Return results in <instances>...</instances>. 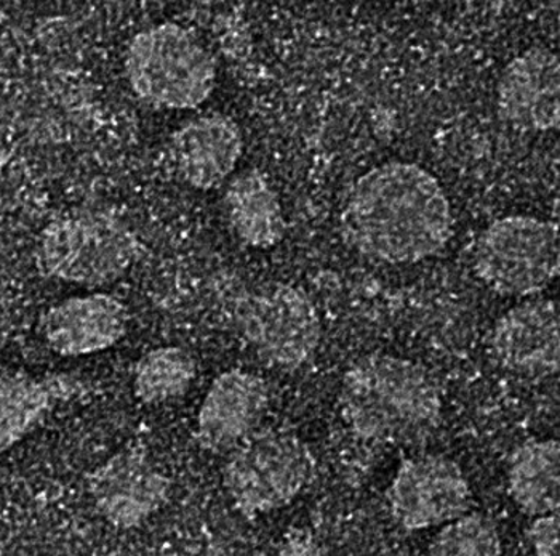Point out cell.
I'll use <instances>...</instances> for the list:
<instances>
[{
  "label": "cell",
  "mask_w": 560,
  "mask_h": 556,
  "mask_svg": "<svg viewBox=\"0 0 560 556\" xmlns=\"http://www.w3.org/2000/svg\"><path fill=\"white\" fill-rule=\"evenodd\" d=\"M223 206L228 222L242 243L254 248H271L285 238L282 204L258 169L242 171L228 183Z\"/></svg>",
  "instance_id": "cell-16"
},
{
  "label": "cell",
  "mask_w": 560,
  "mask_h": 556,
  "mask_svg": "<svg viewBox=\"0 0 560 556\" xmlns=\"http://www.w3.org/2000/svg\"><path fill=\"white\" fill-rule=\"evenodd\" d=\"M0 335H2V334H0Z\"/></svg>",
  "instance_id": "cell-22"
},
{
  "label": "cell",
  "mask_w": 560,
  "mask_h": 556,
  "mask_svg": "<svg viewBox=\"0 0 560 556\" xmlns=\"http://www.w3.org/2000/svg\"><path fill=\"white\" fill-rule=\"evenodd\" d=\"M498 364L524 378L542 379L560 369L559 306L555 300H528L497 321L492 333Z\"/></svg>",
  "instance_id": "cell-13"
},
{
  "label": "cell",
  "mask_w": 560,
  "mask_h": 556,
  "mask_svg": "<svg viewBox=\"0 0 560 556\" xmlns=\"http://www.w3.org/2000/svg\"><path fill=\"white\" fill-rule=\"evenodd\" d=\"M316 457L299 435L255 430L228 452L223 488L234 509L254 520L290 506L313 482Z\"/></svg>",
  "instance_id": "cell-5"
},
{
  "label": "cell",
  "mask_w": 560,
  "mask_h": 556,
  "mask_svg": "<svg viewBox=\"0 0 560 556\" xmlns=\"http://www.w3.org/2000/svg\"><path fill=\"white\" fill-rule=\"evenodd\" d=\"M269 406L268 383L257 374L231 369L213 380L197 414L195 438L210 454H228L250 437Z\"/></svg>",
  "instance_id": "cell-11"
},
{
  "label": "cell",
  "mask_w": 560,
  "mask_h": 556,
  "mask_svg": "<svg viewBox=\"0 0 560 556\" xmlns=\"http://www.w3.org/2000/svg\"><path fill=\"white\" fill-rule=\"evenodd\" d=\"M475 271L500 296L542 292L560 271L559 224L528 216L495 220L477 240Z\"/></svg>",
  "instance_id": "cell-7"
},
{
  "label": "cell",
  "mask_w": 560,
  "mask_h": 556,
  "mask_svg": "<svg viewBox=\"0 0 560 556\" xmlns=\"http://www.w3.org/2000/svg\"><path fill=\"white\" fill-rule=\"evenodd\" d=\"M407 2H411V3H441V2H447V0H407Z\"/></svg>",
  "instance_id": "cell-21"
},
{
  "label": "cell",
  "mask_w": 560,
  "mask_h": 556,
  "mask_svg": "<svg viewBox=\"0 0 560 556\" xmlns=\"http://www.w3.org/2000/svg\"><path fill=\"white\" fill-rule=\"evenodd\" d=\"M340 410L349 430L361 440L417 444L441 424V390L431 372L417 362L366 355L345 372Z\"/></svg>",
  "instance_id": "cell-2"
},
{
  "label": "cell",
  "mask_w": 560,
  "mask_h": 556,
  "mask_svg": "<svg viewBox=\"0 0 560 556\" xmlns=\"http://www.w3.org/2000/svg\"><path fill=\"white\" fill-rule=\"evenodd\" d=\"M129 309L109 293L71 297L40 317V335L58 357L102 354L129 333Z\"/></svg>",
  "instance_id": "cell-12"
},
{
  "label": "cell",
  "mask_w": 560,
  "mask_h": 556,
  "mask_svg": "<svg viewBox=\"0 0 560 556\" xmlns=\"http://www.w3.org/2000/svg\"><path fill=\"white\" fill-rule=\"evenodd\" d=\"M386 499L394 521L407 531L442 526L475 506V494L462 467L434 454L402 461Z\"/></svg>",
  "instance_id": "cell-8"
},
{
  "label": "cell",
  "mask_w": 560,
  "mask_h": 556,
  "mask_svg": "<svg viewBox=\"0 0 560 556\" xmlns=\"http://www.w3.org/2000/svg\"><path fill=\"white\" fill-rule=\"evenodd\" d=\"M143 254V244L122 219L103 210H85L44 228L36 264L47 278L95 289L122 279Z\"/></svg>",
  "instance_id": "cell-3"
},
{
  "label": "cell",
  "mask_w": 560,
  "mask_h": 556,
  "mask_svg": "<svg viewBox=\"0 0 560 556\" xmlns=\"http://www.w3.org/2000/svg\"><path fill=\"white\" fill-rule=\"evenodd\" d=\"M451 200L439 179L413 162H388L352 186L341 213L346 243L373 260L418 264L453 238Z\"/></svg>",
  "instance_id": "cell-1"
},
{
  "label": "cell",
  "mask_w": 560,
  "mask_h": 556,
  "mask_svg": "<svg viewBox=\"0 0 560 556\" xmlns=\"http://www.w3.org/2000/svg\"><path fill=\"white\" fill-rule=\"evenodd\" d=\"M85 488L106 523L117 530H133L167 503L172 483L144 449L127 448L93 468Z\"/></svg>",
  "instance_id": "cell-9"
},
{
  "label": "cell",
  "mask_w": 560,
  "mask_h": 556,
  "mask_svg": "<svg viewBox=\"0 0 560 556\" xmlns=\"http://www.w3.org/2000/svg\"><path fill=\"white\" fill-rule=\"evenodd\" d=\"M508 493L528 517L559 512L560 443L528 440L510 459Z\"/></svg>",
  "instance_id": "cell-17"
},
{
  "label": "cell",
  "mask_w": 560,
  "mask_h": 556,
  "mask_svg": "<svg viewBox=\"0 0 560 556\" xmlns=\"http://www.w3.org/2000/svg\"><path fill=\"white\" fill-rule=\"evenodd\" d=\"M244 153V137L231 117L203 114L183 124L171 138V157L178 177L200 192L223 185Z\"/></svg>",
  "instance_id": "cell-14"
},
{
  "label": "cell",
  "mask_w": 560,
  "mask_h": 556,
  "mask_svg": "<svg viewBox=\"0 0 560 556\" xmlns=\"http://www.w3.org/2000/svg\"><path fill=\"white\" fill-rule=\"evenodd\" d=\"M428 552L435 556H498L503 554V547L495 521L468 512L442 524Z\"/></svg>",
  "instance_id": "cell-19"
},
{
  "label": "cell",
  "mask_w": 560,
  "mask_h": 556,
  "mask_svg": "<svg viewBox=\"0 0 560 556\" xmlns=\"http://www.w3.org/2000/svg\"><path fill=\"white\" fill-rule=\"evenodd\" d=\"M233 320L257 357L279 371L302 369L316 355L323 337L313 300L302 289L282 282L238 293Z\"/></svg>",
  "instance_id": "cell-6"
},
{
  "label": "cell",
  "mask_w": 560,
  "mask_h": 556,
  "mask_svg": "<svg viewBox=\"0 0 560 556\" xmlns=\"http://www.w3.org/2000/svg\"><path fill=\"white\" fill-rule=\"evenodd\" d=\"M528 542L539 556L560 555L559 512L539 514L527 531Z\"/></svg>",
  "instance_id": "cell-20"
},
{
  "label": "cell",
  "mask_w": 560,
  "mask_h": 556,
  "mask_svg": "<svg viewBox=\"0 0 560 556\" xmlns=\"http://www.w3.org/2000/svg\"><path fill=\"white\" fill-rule=\"evenodd\" d=\"M196 359L179 347H158L138 359L133 393L147 406L183 398L195 383Z\"/></svg>",
  "instance_id": "cell-18"
},
{
  "label": "cell",
  "mask_w": 560,
  "mask_h": 556,
  "mask_svg": "<svg viewBox=\"0 0 560 556\" xmlns=\"http://www.w3.org/2000/svg\"><path fill=\"white\" fill-rule=\"evenodd\" d=\"M89 390L90 383L84 379L66 372L44 378L12 374L0 379V452L36 430L55 407L82 398Z\"/></svg>",
  "instance_id": "cell-15"
},
{
  "label": "cell",
  "mask_w": 560,
  "mask_h": 556,
  "mask_svg": "<svg viewBox=\"0 0 560 556\" xmlns=\"http://www.w3.org/2000/svg\"><path fill=\"white\" fill-rule=\"evenodd\" d=\"M124 67L135 95L159 109L199 108L215 89L212 55L175 23L138 33L127 47Z\"/></svg>",
  "instance_id": "cell-4"
},
{
  "label": "cell",
  "mask_w": 560,
  "mask_h": 556,
  "mask_svg": "<svg viewBox=\"0 0 560 556\" xmlns=\"http://www.w3.org/2000/svg\"><path fill=\"white\" fill-rule=\"evenodd\" d=\"M501 120L525 132H551L560 124V61L548 47L522 51L503 69L497 89Z\"/></svg>",
  "instance_id": "cell-10"
}]
</instances>
